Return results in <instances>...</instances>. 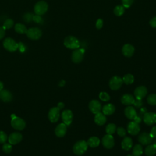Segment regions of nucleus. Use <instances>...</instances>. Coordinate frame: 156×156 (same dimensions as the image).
I'll return each instance as SVG.
<instances>
[{
    "label": "nucleus",
    "instance_id": "nucleus-1",
    "mask_svg": "<svg viewBox=\"0 0 156 156\" xmlns=\"http://www.w3.org/2000/svg\"><path fill=\"white\" fill-rule=\"evenodd\" d=\"M88 144L85 140H79L77 141L73 146V152L77 155H83L88 149Z\"/></svg>",
    "mask_w": 156,
    "mask_h": 156
},
{
    "label": "nucleus",
    "instance_id": "nucleus-2",
    "mask_svg": "<svg viewBox=\"0 0 156 156\" xmlns=\"http://www.w3.org/2000/svg\"><path fill=\"white\" fill-rule=\"evenodd\" d=\"M65 46L70 49H76L80 47L79 40L74 36H68L64 39Z\"/></svg>",
    "mask_w": 156,
    "mask_h": 156
},
{
    "label": "nucleus",
    "instance_id": "nucleus-3",
    "mask_svg": "<svg viewBox=\"0 0 156 156\" xmlns=\"http://www.w3.org/2000/svg\"><path fill=\"white\" fill-rule=\"evenodd\" d=\"M85 49L83 48H77L74 49V51L72 52L71 54V60L75 63H80L84 57L85 54Z\"/></svg>",
    "mask_w": 156,
    "mask_h": 156
},
{
    "label": "nucleus",
    "instance_id": "nucleus-4",
    "mask_svg": "<svg viewBox=\"0 0 156 156\" xmlns=\"http://www.w3.org/2000/svg\"><path fill=\"white\" fill-rule=\"evenodd\" d=\"M48 5L46 2L44 1H40L37 2L34 7V12L36 15H44L48 10Z\"/></svg>",
    "mask_w": 156,
    "mask_h": 156
},
{
    "label": "nucleus",
    "instance_id": "nucleus-5",
    "mask_svg": "<svg viewBox=\"0 0 156 156\" xmlns=\"http://www.w3.org/2000/svg\"><path fill=\"white\" fill-rule=\"evenodd\" d=\"M3 46L8 51L14 52L18 48V43L12 38H7L3 41Z\"/></svg>",
    "mask_w": 156,
    "mask_h": 156
},
{
    "label": "nucleus",
    "instance_id": "nucleus-6",
    "mask_svg": "<svg viewBox=\"0 0 156 156\" xmlns=\"http://www.w3.org/2000/svg\"><path fill=\"white\" fill-rule=\"evenodd\" d=\"M123 83L122 79L120 77L115 76L112 77L109 80V87L112 90H118L119 89Z\"/></svg>",
    "mask_w": 156,
    "mask_h": 156
},
{
    "label": "nucleus",
    "instance_id": "nucleus-7",
    "mask_svg": "<svg viewBox=\"0 0 156 156\" xmlns=\"http://www.w3.org/2000/svg\"><path fill=\"white\" fill-rule=\"evenodd\" d=\"M26 34L27 37L29 38L31 40H34L39 39L42 35V32L41 30L38 27L29 28V29L27 30V32Z\"/></svg>",
    "mask_w": 156,
    "mask_h": 156
},
{
    "label": "nucleus",
    "instance_id": "nucleus-8",
    "mask_svg": "<svg viewBox=\"0 0 156 156\" xmlns=\"http://www.w3.org/2000/svg\"><path fill=\"white\" fill-rule=\"evenodd\" d=\"M11 125L15 129L21 130L25 127L26 123L22 118L15 116L14 117L12 118Z\"/></svg>",
    "mask_w": 156,
    "mask_h": 156
},
{
    "label": "nucleus",
    "instance_id": "nucleus-9",
    "mask_svg": "<svg viewBox=\"0 0 156 156\" xmlns=\"http://www.w3.org/2000/svg\"><path fill=\"white\" fill-rule=\"evenodd\" d=\"M102 144L105 148L112 149L115 145L114 138L112 135H105L102 138Z\"/></svg>",
    "mask_w": 156,
    "mask_h": 156
},
{
    "label": "nucleus",
    "instance_id": "nucleus-10",
    "mask_svg": "<svg viewBox=\"0 0 156 156\" xmlns=\"http://www.w3.org/2000/svg\"><path fill=\"white\" fill-rule=\"evenodd\" d=\"M144 122L147 126H152L156 123V113L154 112H146L143 116Z\"/></svg>",
    "mask_w": 156,
    "mask_h": 156
},
{
    "label": "nucleus",
    "instance_id": "nucleus-11",
    "mask_svg": "<svg viewBox=\"0 0 156 156\" xmlns=\"http://www.w3.org/2000/svg\"><path fill=\"white\" fill-rule=\"evenodd\" d=\"M138 141L143 145H148L152 143L153 138L147 132H143L139 135L138 138Z\"/></svg>",
    "mask_w": 156,
    "mask_h": 156
},
{
    "label": "nucleus",
    "instance_id": "nucleus-12",
    "mask_svg": "<svg viewBox=\"0 0 156 156\" xmlns=\"http://www.w3.org/2000/svg\"><path fill=\"white\" fill-rule=\"evenodd\" d=\"M60 117V109L57 107H52L50 109L48 113V118L51 122H57Z\"/></svg>",
    "mask_w": 156,
    "mask_h": 156
},
{
    "label": "nucleus",
    "instance_id": "nucleus-13",
    "mask_svg": "<svg viewBox=\"0 0 156 156\" xmlns=\"http://www.w3.org/2000/svg\"><path fill=\"white\" fill-rule=\"evenodd\" d=\"M73 114L70 110H65L62 113V119L65 124L69 126L73 121Z\"/></svg>",
    "mask_w": 156,
    "mask_h": 156
},
{
    "label": "nucleus",
    "instance_id": "nucleus-14",
    "mask_svg": "<svg viewBox=\"0 0 156 156\" xmlns=\"http://www.w3.org/2000/svg\"><path fill=\"white\" fill-rule=\"evenodd\" d=\"M127 129L128 133L132 135H136L140 131V127L139 124L134 121L129 122Z\"/></svg>",
    "mask_w": 156,
    "mask_h": 156
},
{
    "label": "nucleus",
    "instance_id": "nucleus-15",
    "mask_svg": "<svg viewBox=\"0 0 156 156\" xmlns=\"http://www.w3.org/2000/svg\"><path fill=\"white\" fill-rule=\"evenodd\" d=\"M88 107L90 110L95 115L101 112V104L99 101L96 99H93L90 102Z\"/></svg>",
    "mask_w": 156,
    "mask_h": 156
},
{
    "label": "nucleus",
    "instance_id": "nucleus-16",
    "mask_svg": "<svg viewBox=\"0 0 156 156\" xmlns=\"http://www.w3.org/2000/svg\"><path fill=\"white\" fill-rule=\"evenodd\" d=\"M147 93V88L144 86H139L134 90V96L136 99H142Z\"/></svg>",
    "mask_w": 156,
    "mask_h": 156
},
{
    "label": "nucleus",
    "instance_id": "nucleus-17",
    "mask_svg": "<svg viewBox=\"0 0 156 156\" xmlns=\"http://www.w3.org/2000/svg\"><path fill=\"white\" fill-rule=\"evenodd\" d=\"M135 52V48L130 44H126L122 48V54L127 57H131Z\"/></svg>",
    "mask_w": 156,
    "mask_h": 156
},
{
    "label": "nucleus",
    "instance_id": "nucleus-18",
    "mask_svg": "<svg viewBox=\"0 0 156 156\" xmlns=\"http://www.w3.org/2000/svg\"><path fill=\"white\" fill-rule=\"evenodd\" d=\"M23 136L20 133L18 132H13L9 136L8 140L10 144H16L20 142L22 140Z\"/></svg>",
    "mask_w": 156,
    "mask_h": 156
},
{
    "label": "nucleus",
    "instance_id": "nucleus-19",
    "mask_svg": "<svg viewBox=\"0 0 156 156\" xmlns=\"http://www.w3.org/2000/svg\"><path fill=\"white\" fill-rule=\"evenodd\" d=\"M135 98L133 96L130 94H124L121 98V102L122 104L126 105H133L135 102Z\"/></svg>",
    "mask_w": 156,
    "mask_h": 156
},
{
    "label": "nucleus",
    "instance_id": "nucleus-20",
    "mask_svg": "<svg viewBox=\"0 0 156 156\" xmlns=\"http://www.w3.org/2000/svg\"><path fill=\"white\" fill-rule=\"evenodd\" d=\"M124 115L128 119L132 120L137 116V113L133 107L128 105L124 110Z\"/></svg>",
    "mask_w": 156,
    "mask_h": 156
},
{
    "label": "nucleus",
    "instance_id": "nucleus-21",
    "mask_svg": "<svg viewBox=\"0 0 156 156\" xmlns=\"http://www.w3.org/2000/svg\"><path fill=\"white\" fill-rule=\"evenodd\" d=\"M66 133V125L64 123L59 124L55 129V133L58 137H63Z\"/></svg>",
    "mask_w": 156,
    "mask_h": 156
},
{
    "label": "nucleus",
    "instance_id": "nucleus-22",
    "mask_svg": "<svg viewBox=\"0 0 156 156\" xmlns=\"http://www.w3.org/2000/svg\"><path fill=\"white\" fill-rule=\"evenodd\" d=\"M121 147L125 151H129L133 147V141L131 138L126 136L121 142Z\"/></svg>",
    "mask_w": 156,
    "mask_h": 156
},
{
    "label": "nucleus",
    "instance_id": "nucleus-23",
    "mask_svg": "<svg viewBox=\"0 0 156 156\" xmlns=\"http://www.w3.org/2000/svg\"><path fill=\"white\" fill-rule=\"evenodd\" d=\"M94 121L97 125L102 126L106 122L107 118L103 113L99 112L95 115L94 118Z\"/></svg>",
    "mask_w": 156,
    "mask_h": 156
},
{
    "label": "nucleus",
    "instance_id": "nucleus-24",
    "mask_svg": "<svg viewBox=\"0 0 156 156\" xmlns=\"http://www.w3.org/2000/svg\"><path fill=\"white\" fill-rule=\"evenodd\" d=\"M0 99L4 102H10L12 99V93L7 90L0 91Z\"/></svg>",
    "mask_w": 156,
    "mask_h": 156
},
{
    "label": "nucleus",
    "instance_id": "nucleus-25",
    "mask_svg": "<svg viewBox=\"0 0 156 156\" xmlns=\"http://www.w3.org/2000/svg\"><path fill=\"white\" fill-rule=\"evenodd\" d=\"M102 113L105 115H111L115 111V107L112 104H107L103 106Z\"/></svg>",
    "mask_w": 156,
    "mask_h": 156
},
{
    "label": "nucleus",
    "instance_id": "nucleus-26",
    "mask_svg": "<svg viewBox=\"0 0 156 156\" xmlns=\"http://www.w3.org/2000/svg\"><path fill=\"white\" fill-rule=\"evenodd\" d=\"M87 144L90 147L94 148L98 147L100 144V140L97 136H91L89 138L88 141H87Z\"/></svg>",
    "mask_w": 156,
    "mask_h": 156
},
{
    "label": "nucleus",
    "instance_id": "nucleus-27",
    "mask_svg": "<svg viewBox=\"0 0 156 156\" xmlns=\"http://www.w3.org/2000/svg\"><path fill=\"white\" fill-rule=\"evenodd\" d=\"M144 153L147 156H153L156 154V146L153 144H148L144 149Z\"/></svg>",
    "mask_w": 156,
    "mask_h": 156
},
{
    "label": "nucleus",
    "instance_id": "nucleus-28",
    "mask_svg": "<svg viewBox=\"0 0 156 156\" xmlns=\"http://www.w3.org/2000/svg\"><path fill=\"white\" fill-rule=\"evenodd\" d=\"M143 153V149L140 144H136L133 147L132 155L133 156H141Z\"/></svg>",
    "mask_w": 156,
    "mask_h": 156
},
{
    "label": "nucleus",
    "instance_id": "nucleus-29",
    "mask_svg": "<svg viewBox=\"0 0 156 156\" xmlns=\"http://www.w3.org/2000/svg\"><path fill=\"white\" fill-rule=\"evenodd\" d=\"M125 12V8L122 5H118L113 9L114 14L117 16H122Z\"/></svg>",
    "mask_w": 156,
    "mask_h": 156
},
{
    "label": "nucleus",
    "instance_id": "nucleus-30",
    "mask_svg": "<svg viewBox=\"0 0 156 156\" xmlns=\"http://www.w3.org/2000/svg\"><path fill=\"white\" fill-rule=\"evenodd\" d=\"M26 27L21 23H17L15 26V30L19 34H26L27 32Z\"/></svg>",
    "mask_w": 156,
    "mask_h": 156
},
{
    "label": "nucleus",
    "instance_id": "nucleus-31",
    "mask_svg": "<svg viewBox=\"0 0 156 156\" xmlns=\"http://www.w3.org/2000/svg\"><path fill=\"white\" fill-rule=\"evenodd\" d=\"M122 81L126 85L132 84L134 82V76L131 74H127L122 77Z\"/></svg>",
    "mask_w": 156,
    "mask_h": 156
},
{
    "label": "nucleus",
    "instance_id": "nucleus-32",
    "mask_svg": "<svg viewBox=\"0 0 156 156\" xmlns=\"http://www.w3.org/2000/svg\"><path fill=\"white\" fill-rule=\"evenodd\" d=\"M116 130V126L113 123H110L107 125L105 127V132L107 134L112 135L113 134Z\"/></svg>",
    "mask_w": 156,
    "mask_h": 156
},
{
    "label": "nucleus",
    "instance_id": "nucleus-33",
    "mask_svg": "<svg viewBox=\"0 0 156 156\" xmlns=\"http://www.w3.org/2000/svg\"><path fill=\"white\" fill-rule=\"evenodd\" d=\"M147 102L151 105H156V94H151L147 98Z\"/></svg>",
    "mask_w": 156,
    "mask_h": 156
},
{
    "label": "nucleus",
    "instance_id": "nucleus-34",
    "mask_svg": "<svg viewBox=\"0 0 156 156\" xmlns=\"http://www.w3.org/2000/svg\"><path fill=\"white\" fill-rule=\"evenodd\" d=\"M99 98L101 100H102V101H105V102H107L110 99V95L107 93V92H101L99 94Z\"/></svg>",
    "mask_w": 156,
    "mask_h": 156
},
{
    "label": "nucleus",
    "instance_id": "nucleus-35",
    "mask_svg": "<svg viewBox=\"0 0 156 156\" xmlns=\"http://www.w3.org/2000/svg\"><path fill=\"white\" fill-rule=\"evenodd\" d=\"M13 24H14V22L12 19H7L5 21L2 26L5 29H7L11 28L13 26Z\"/></svg>",
    "mask_w": 156,
    "mask_h": 156
},
{
    "label": "nucleus",
    "instance_id": "nucleus-36",
    "mask_svg": "<svg viewBox=\"0 0 156 156\" xmlns=\"http://www.w3.org/2000/svg\"><path fill=\"white\" fill-rule=\"evenodd\" d=\"M12 146L11 144L4 143V144L2 146V150L5 153H7V154L10 153L12 151Z\"/></svg>",
    "mask_w": 156,
    "mask_h": 156
},
{
    "label": "nucleus",
    "instance_id": "nucleus-37",
    "mask_svg": "<svg viewBox=\"0 0 156 156\" xmlns=\"http://www.w3.org/2000/svg\"><path fill=\"white\" fill-rule=\"evenodd\" d=\"M116 131H117L118 135L121 137H124L126 135V132L125 129L122 127H119L116 128Z\"/></svg>",
    "mask_w": 156,
    "mask_h": 156
},
{
    "label": "nucleus",
    "instance_id": "nucleus-38",
    "mask_svg": "<svg viewBox=\"0 0 156 156\" xmlns=\"http://www.w3.org/2000/svg\"><path fill=\"white\" fill-rule=\"evenodd\" d=\"M121 1L124 8H129L132 5L134 0H121Z\"/></svg>",
    "mask_w": 156,
    "mask_h": 156
},
{
    "label": "nucleus",
    "instance_id": "nucleus-39",
    "mask_svg": "<svg viewBox=\"0 0 156 156\" xmlns=\"http://www.w3.org/2000/svg\"><path fill=\"white\" fill-rule=\"evenodd\" d=\"M7 139V135L3 131H0V143H4Z\"/></svg>",
    "mask_w": 156,
    "mask_h": 156
},
{
    "label": "nucleus",
    "instance_id": "nucleus-40",
    "mask_svg": "<svg viewBox=\"0 0 156 156\" xmlns=\"http://www.w3.org/2000/svg\"><path fill=\"white\" fill-rule=\"evenodd\" d=\"M103 26V20L101 18H99L96 23V27L98 29H101Z\"/></svg>",
    "mask_w": 156,
    "mask_h": 156
},
{
    "label": "nucleus",
    "instance_id": "nucleus-41",
    "mask_svg": "<svg viewBox=\"0 0 156 156\" xmlns=\"http://www.w3.org/2000/svg\"><path fill=\"white\" fill-rule=\"evenodd\" d=\"M32 20H33L34 21H35V23H41V21H42V18H41V17L40 16V15H34V16H33Z\"/></svg>",
    "mask_w": 156,
    "mask_h": 156
},
{
    "label": "nucleus",
    "instance_id": "nucleus-42",
    "mask_svg": "<svg viewBox=\"0 0 156 156\" xmlns=\"http://www.w3.org/2000/svg\"><path fill=\"white\" fill-rule=\"evenodd\" d=\"M133 105H134V106L136 107V108H140L143 105V101H141V99H136L135 100V102Z\"/></svg>",
    "mask_w": 156,
    "mask_h": 156
},
{
    "label": "nucleus",
    "instance_id": "nucleus-43",
    "mask_svg": "<svg viewBox=\"0 0 156 156\" xmlns=\"http://www.w3.org/2000/svg\"><path fill=\"white\" fill-rule=\"evenodd\" d=\"M33 16H34V15H32L30 14V13H26V14H25L24 16V20H25V21H27V22H29V21H30L32 20Z\"/></svg>",
    "mask_w": 156,
    "mask_h": 156
},
{
    "label": "nucleus",
    "instance_id": "nucleus-44",
    "mask_svg": "<svg viewBox=\"0 0 156 156\" xmlns=\"http://www.w3.org/2000/svg\"><path fill=\"white\" fill-rule=\"evenodd\" d=\"M150 26L153 28H156V16L152 18L149 21Z\"/></svg>",
    "mask_w": 156,
    "mask_h": 156
},
{
    "label": "nucleus",
    "instance_id": "nucleus-45",
    "mask_svg": "<svg viewBox=\"0 0 156 156\" xmlns=\"http://www.w3.org/2000/svg\"><path fill=\"white\" fill-rule=\"evenodd\" d=\"M149 134H150V135H151L153 138H156V126H154V127L152 128V129H151V130Z\"/></svg>",
    "mask_w": 156,
    "mask_h": 156
},
{
    "label": "nucleus",
    "instance_id": "nucleus-46",
    "mask_svg": "<svg viewBox=\"0 0 156 156\" xmlns=\"http://www.w3.org/2000/svg\"><path fill=\"white\" fill-rule=\"evenodd\" d=\"M5 34V29L3 26H0V40L2 39Z\"/></svg>",
    "mask_w": 156,
    "mask_h": 156
},
{
    "label": "nucleus",
    "instance_id": "nucleus-47",
    "mask_svg": "<svg viewBox=\"0 0 156 156\" xmlns=\"http://www.w3.org/2000/svg\"><path fill=\"white\" fill-rule=\"evenodd\" d=\"M18 48H19L20 52H23L25 51V49H26L25 46H24V44L21 42L18 43Z\"/></svg>",
    "mask_w": 156,
    "mask_h": 156
},
{
    "label": "nucleus",
    "instance_id": "nucleus-48",
    "mask_svg": "<svg viewBox=\"0 0 156 156\" xmlns=\"http://www.w3.org/2000/svg\"><path fill=\"white\" fill-rule=\"evenodd\" d=\"M133 120H134V122H136V123H138V124H139V123L141 122V118L139 117L138 115L134 118Z\"/></svg>",
    "mask_w": 156,
    "mask_h": 156
},
{
    "label": "nucleus",
    "instance_id": "nucleus-49",
    "mask_svg": "<svg viewBox=\"0 0 156 156\" xmlns=\"http://www.w3.org/2000/svg\"><path fill=\"white\" fill-rule=\"evenodd\" d=\"M64 106H65V105H64V104H63V102H59V103H58L57 107H58L60 110L62 109V108L64 107Z\"/></svg>",
    "mask_w": 156,
    "mask_h": 156
},
{
    "label": "nucleus",
    "instance_id": "nucleus-50",
    "mask_svg": "<svg viewBox=\"0 0 156 156\" xmlns=\"http://www.w3.org/2000/svg\"><path fill=\"white\" fill-rule=\"evenodd\" d=\"M65 83V80H62L60 82V83H59V86H60V87H63V86H64Z\"/></svg>",
    "mask_w": 156,
    "mask_h": 156
},
{
    "label": "nucleus",
    "instance_id": "nucleus-51",
    "mask_svg": "<svg viewBox=\"0 0 156 156\" xmlns=\"http://www.w3.org/2000/svg\"><path fill=\"white\" fill-rule=\"evenodd\" d=\"M146 113V108H142L141 109V113H143V115Z\"/></svg>",
    "mask_w": 156,
    "mask_h": 156
},
{
    "label": "nucleus",
    "instance_id": "nucleus-52",
    "mask_svg": "<svg viewBox=\"0 0 156 156\" xmlns=\"http://www.w3.org/2000/svg\"><path fill=\"white\" fill-rule=\"evenodd\" d=\"M3 89V83L2 82H0V91Z\"/></svg>",
    "mask_w": 156,
    "mask_h": 156
},
{
    "label": "nucleus",
    "instance_id": "nucleus-53",
    "mask_svg": "<svg viewBox=\"0 0 156 156\" xmlns=\"http://www.w3.org/2000/svg\"><path fill=\"white\" fill-rule=\"evenodd\" d=\"M127 156H133V155H130V154H129V155H127Z\"/></svg>",
    "mask_w": 156,
    "mask_h": 156
},
{
    "label": "nucleus",
    "instance_id": "nucleus-54",
    "mask_svg": "<svg viewBox=\"0 0 156 156\" xmlns=\"http://www.w3.org/2000/svg\"><path fill=\"white\" fill-rule=\"evenodd\" d=\"M154 144L156 146V140H155V142H154Z\"/></svg>",
    "mask_w": 156,
    "mask_h": 156
}]
</instances>
